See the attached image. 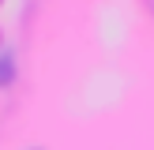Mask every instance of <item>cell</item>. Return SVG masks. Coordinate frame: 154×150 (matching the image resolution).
I'll return each mask as SVG.
<instances>
[{
  "label": "cell",
  "instance_id": "obj_1",
  "mask_svg": "<svg viewBox=\"0 0 154 150\" xmlns=\"http://www.w3.org/2000/svg\"><path fill=\"white\" fill-rule=\"evenodd\" d=\"M11 75H15L11 56H8V52H0V86H8V82H11Z\"/></svg>",
  "mask_w": 154,
  "mask_h": 150
}]
</instances>
